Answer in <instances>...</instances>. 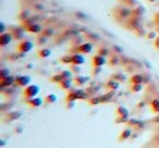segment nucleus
Instances as JSON below:
<instances>
[{
	"label": "nucleus",
	"mask_w": 159,
	"mask_h": 148,
	"mask_svg": "<svg viewBox=\"0 0 159 148\" xmlns=\"http://www.w3.org/2000/svg\"><path fill=\"white\" fill-rule=\"evenodd\" d=\"M117 113L120 116V117H129V112L128 110L125 109L124 107H122V106H120V107H118L117 109Z\"/></svg>",
	"instance_id": "nucleus-21"
},
{
	"label": "nucleus",
	"mask_w": 159,
	"mask_h": 148,
	"mask_svg": "<svg viewBox=\"0 0 159 148\" xmlns=\"http://www.w3.org/2000/svg\"><path fill=\"white\" fill-rule=\"evenodd\" d=\"M77 50L81 53H90L93 50V45L90 43H84V44H82V45H80L77 47Z\"/></svg>",
	"instance_id": "nucleus-8"
},
{
	"label": "nucleus",
	"mask_w": 159,
	"mask_h": 148,
	"mask_svg": "<svg viewBox=\"0 0 159 148\" xmlns=\"http://www.w3.org/2000/svg\"><path fill=\"white\" fill-rule=\"evenodd\" d=\"M15 84V77H13L12 75H8L6 77L0 79V85L1 87H9L11 85Z\"/></svg>",
	"instance_id": "nucleus-5"
},
{
	"label": "nucleus",
	"mask_w": 159,
	"mask_h": 148,
	"mask_svg": "<svg viewBox=\"0 0 159 148\" xmlns=\"http://www.w3.org/2000/svg\"><path fill=\"white\" fill-rule=\"evenodd\" d=\"M107 87L110 88L111 90H116L119 88V83H118L116 79H110V81L107 83Z\"/></svg>",
	"instance_id": "nucleus-16"
},
{
	"label": "nucleus",
	"mask_w": 159,
	"mask_h": 148,
	"mask_svg": "<svg viewBox=\"0 0 159 148\" xmlns=\"http://www.w3.org/2000/svg\"><path fill=\"white\" fill-rule=\"evenodd\" d=\"M143 81H144V77H143V75H141V74H134V75L130 79V82H131L132 84H142Z\"/></svg>",
	"instance_id": "nucleus-13"
},
{
	"label": "nucleus",
	"mask_w": 159,
	"mask_h": 148,
	"mask_svg": "<svg viewBox=\"0 0 159 148\" xmlns=\"http://www.w3.org/2000/svg\"><path fill=\"white\" fill-rule=\"evenodd\" d=\"M80 71H81V69L79 68V66H72V72H75V73H80Z\"/></svg>",
	"instance_id": "nucleus-30"
},
{
	"label": "nucleus",
	"mask_w": 159,
	"mask_h": 148,
	"mask_svg": "<svg viewBox=\"0 0 159 148\" xmlns=\"http://www.w3.org/2000/svg\"><path fill=\"white\" fill-rule=\"evenodd\" d=\"M60 60L62 63H72V56H64Z\"/></svg>",
	"instance_id": "nucleus-23"
},
{
	"label": "nucleus",
	"mask_w": 159,
	"mask_h": 148,
	"mask_svg": "<svg viewBox=\"0 0 159 148\" xmlns=\"http://www.w3.org/2000/svg\"><path fill=\"white\" fill-rule=\"evenodd\" d=\"M25 31L30 32V33H33V34H35V33H39V32L42 31V26H40L39 24H37V23L33 22V23H31V24H28L27 26H25Z\"/></svg>",
	"instance_id": "nucleus-9"
},
{
	"label": "nucleus",
	"mask_w": 159,
	"mask_h": 148,
	"mask_svg": "<svg viewBox=\"0 0 159 148\" xmlns=\"http://www.w3.org/2000/svg\"><path fill=\"white\" fill-rule=\"evenodd\" d=\"M85 98V93L83 90H73L70 92L68 95V101H74L77 99H83Z\"/></svg>",
	"instance_id": "nucleus-4"
},
{
	"label": "nucleus",
	"mask_w": 159,
	"mask_h": 148,
	"mask_svg": "<svg viewBox=\"0 0 159 148\" xmlns=\"http://www.w3.org/2000/svg\"><path fill=\"white\" fill-rule=\"evenodd\" d=\"M38 55L40 58H48L51 56V50L50 49H47V48H44V49H40L39 51H38Z\"/></svg>",
	"instance_id": "nucleus-15"
},
{
	"label": "nucleus",
	"mask_w": 159,
	"mask_h": 148,
	"mask_svg": "<svg viewBox=\"0 0 159 148\" xmlns=\"http://www.w3.org/2000/svg\"><path fill=\"white\" fill-rule=\"evenodd\" d=\"M141 90H142V84H132L131 90L133 93H137Z\"/></svg>",
	"instance_id": "nucleus-22"
},
{
	"label": "nucleus",
	"mask_w": 159,
	"mask_h": 148,
	"mask_svg": "<svg viewBox=\"0 0 159 148\" xmlns=\"http://www.w3.org/2000/svg\"><path fill=\"white\" fill-rule=\"evenodd\" d=\"M123 2H124L126 6H134L136 4V0H123Z\"/></svg>",
	"instance_id": "nucleus-28"
},
{
	"label": "nucleus",
	"mask_w": 159,
	"mask_h": 148,
	"mask_svg": "<svg viewBox=\"0 0 159 148\" xmlns=\"http://www.w3.org/2000/svg\"><path fill=\"white\" fill-rule=\"evenodd\" d=\"M31 83V77L28 75H19L15 77V84L20 87H26Z\"/></svg>",
	"instance_id": "nucleus-2"
},
{
	"label": "nucleus",
	"mask_w": 159,
	"mask_h": 148,
	"mask_svg": "<svg viewBox=\"0 0 159 148\" xmlns=\"http://www.w3.org/2000/svg\"><path fill=\"white\" fill-rule=\"evenodd\" d=\"M155 46L159 49V37L157 38V39H156V41H155Z\"/></svg>",
	"instance_id": "nucleus-31"
},
{
	"label": "nucleus",
	"mask_w": 159,
	"mask_h": 148,
	"mask_svg": "<svg viewBox=\"0 0 159 148\" xmlns=\"http://www.w3.org/2000/svg\"><path fill=\"white\" fill-rule=\"evenodd\" d=\"M130 136H131V130H130V129H126V130H124V131L121 133L120 137H119V141H125V139L130 138Z\"/></svg>",
	"instance_id": "nucleus-17"
},
{
	"label": "nucleus",
	"mask_w": 159,
	"mask_h": 148,
	"mask_svg": "<svg viewBox=\"0 0 159 148\" xmlns=\"http://www.w3.org/2000/svg\"><path fill=\"white\" fill-rule=\"evenodd\" d=\"M12 39H13V36L11 33H2L0 35V45L4 47V46L9 45Z\"/></svg>",
	"instance_id": "nucleus-6"
},
{
	"label": "nucleus",
	"mask_w": 159,
	"mask_h": 148,
	"mask_svg": "<svg viewBox=\"0 0 159 148\" xmlns=\"http://www.w3.org/2000/svg\"><path fill=\"white\" fill-rule=\"evenodd\" d=\"M150 107H152V111L154 112H156V113H159V99H154L150 103Z\"/></svg>",
	"instance_id": "nucleus-20"
},
{
	"label": "nucleus",
	"mask_w": 159,
	"mask_h": 148,
	"mask_svg": "<svg viewBox=\"0 0 159 148\" xmlns=\"http://www.w3.org/2000/svg\"><path fill=\"white\" fill-rule=\"evenodd\" d=\"M33 47H34V45H33L32 41L23 40V41H21V43H19V45H17V50L21 52H28L33 49Z\"/></svg>",
	"instance_id": "nucleus-3"
},
{
	"label": "nucleus",
	"mask_w": 159,
	"mask_h": 148,
	"mask_svg": "<svg viewBox=\"0 0 159 148\" xmlns=\"http://www.w3.org/2000/svg\"><path fill=\"white\" fill-rule=\"evenodd\" d=\"M57 96H56L55 94H49V95H47V96L45 97V103H55L56 101H57Z\"/></svg>",
	"instance_id": "nucleus-19"
},
{
	"label": "nucleus",
	"mask_w": 159,
	"mask_h": 148,
	"mask_svg": "<svg viewBox=\"0 0 159 148\" xmlns=\"http://www.w3.org/2000/svg\"><path fill=\"white\" fill-rule=\"evenodd\" d=\"M11 34H12L13 38H15V39H21L24 36V30H22V28H14L13 31L11 32Z\"/></svg>",
	"instance_id": "nucleus-12"
},
{
	"label": "nucleus",
	"mask_w": 159,
	"mask_h": 148,
	"mask_svg": "<svg viewBox=\"0 0 159 148\" xmlns=\"http://www.w3.org/2000/svg\"><path fill=\"white\" fill-rule=\"evenodd\" d=\"M43 101L44 100L42 99V98H39V97H34V98H30V99H27V103L31 106V107L33 108H38L40 107L43 105Z\"/></svg>",
	"instance_id": "nucleus-10"
},
{
	"label": "nucleus",
	"mask_w": 159,
	"mask_h": 148,
	"mask_svg": "<svg viewBox=\"0 0 159 148\" xmlns=\"http://www.w3.org/2000/svg\"><path fill=\"white\" fill-rule=\"evenodd\" d=\"M103 100H101V98H92V99L90 100V105H97V103H101Z\"/></svg>",
	"instance_id": "nucleus-27"
},
{
	"label": "nucleus",
	"mask_w": 159,
	"mask_h": 148,
	"mask_svg": "<svg viewBox=\"0 0 159 148\" xmlns=\"http://www.w3.org/2000/svg\"><path fill=\"white\" fill-rule=\"evenodd\" d=\"M60 74H61V77H62V79H71L72 72H70V71H63V72H61Z\"/></svg>",
	"instance_id": "nucleus-24"
},
{
	"label": "nucleus",
	"mask_w": 159,
	"mask_h": 148,
	"mask_svg": "<svg viewBox=\"0 0 159 148\" xmlns=\"http://www.w3.org/2000/svg\"><path fill=\"white\" fill-rule=\"evenodd\" d=\"M9 75V70L7 69H2L0 71V79H2V77H6V76Z\"/></svg>",
	"instance_id": "nucleus-26"
},
{
	"label": "nucleus",
	"mask_w": 159,
	"mask_h": 148,
	"mask_svg": "<svg viewBox=\"0 0 159 148\" xmlns=\"http://www.w3.org/2000/svg\"><path fill=\"white\" fill-rule=\"evenodd\" d=\"M106 63V59L104 56L101 55H96L93 57V66L95 68H101Z\"/></svg>",
	"instance_id": "nucleus-7"
},
{
	"label": "nucleus",
	"mask_w": 159,
	"mask_h": 148,
	"mask_svg": "<svg viewBox=\"0 0 159 148\" xmlns=\"http://www.w3.org/2000/svg\"><path fill=\"white\" fill-rule=\"evenodd\" d=\"M59 85H60V87L62 90H70V87H71V81H70V79H64L59 83Z\"/></svg>",
	"instance_id": "nucleus-14"
},
{
	"label": "nucleus",
	"mask_w": 159,
	"mask_h": 148,
	"mask_svg": "<svg viewBox=\"0 0 159 148\" xmlns=\"http://www.w3.org/2000/svg\"><path fill=\"white\" fill-rule=\"evenodd\" d=\"M39 93V87L37 85H28L24 88V96L26 97V99H30V98H34L36 97Z\"/></svg>",
	"instance_id": "nucleus-1"
},
{
	"label": "nucleus",
	"mask_w": 159,
	"mask_h": 148,
	"mask_svg": "<svg viewBox=\"0 0 159 148\" xmlns=\"http://www.w3.org/2000/svg\"><path fill=\"white\" fill-rule=\"evenodd\" d=\"M85 62V58H84L83 55L81 53H75V55L72 56V64H75V66H81Z\"/></svg>",
	"instance_id": "nucleus-11"
},
{
	"label": "nucleus",
	"mask_w": 159,
	"mask_h": 148,
	"mask_svg": "<svg viewBox=\"0 0 159 148\" xmlns=\"http://www.w3.org/2000/svg\"><path fill=\"white\" fill-rule=\"evenodd\" d=\"M87 77H85V76H82V75H79L76 76L75 79H74V82H75L76 85H84L85 83L87 82Z\"/></svg>",
	"instance_id": "nucleus-18"
},
{
	"label": "nucleus",
	"mask_w": 159,
	"mask_h": 148,
	"mask_svg": "<svg viewBox=\"0 0 159 148\" xmlns=\"http://www.w3.org/2000/svg\"><path fill=\"white\" fill-rule=\"evenodd\" d=\"M119 61H120V60H119V58H118V57H112V58H111V60H110V64H117Z\"/></svg>",
	"instance_id": "nucleus-29"
},
{
	"label": "nucleus",
	"mask_w": 159,
	"mask_h": 148,
	"mask_svg": "<svg viewBox=\"0 0 159 148\" xmlns=\"http://www.w3.org/2000/svg\"><path fill=\"white\" fill-rule=\"evenodd\" d=\"M108 53H109V50H108L107 48H100L98 50V55H101V56H104V57H106Z\"/></svg>",
	"instance_id": "nucleus-25"
},
{
	"label": "nucleus",
	"mask_w": 159,
	"mask_h": 148,
	"mask_svg": "<svg viewBox=\"0 0 159 148\" xmlns=\"http://www.w3.org/2000/svg\"><path fill=\"white\" fill-rule=\"evenodd\" d=\"M149 1H155V0H149Z\"/></svg>",
	"instance_id": "nucleus-32"
}]
</instances>
